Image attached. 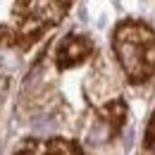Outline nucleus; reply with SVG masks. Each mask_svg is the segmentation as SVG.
I'll return each instance as SVG.
<instances>
[{
    "label": "nucleus",
    "mask_w": 155,
    "mask_h": 155,
    "mask_svg": "<svg viewBox=\"0 0 155 155\" xmlns=\"http://www.w3.org/2000/svg\"><path fill=\"white\" fill-rule=\"evenodd\" d=\"M117 62L129 84L141 86L155 77V29L143 21H122L112 36Z\"/></svg>",
    "instance_id": "obj_1"
},
{
    "label": "nucleus",
    "mask_w": 155,
    "mask_h": 155,
    "mask_svg": "<svg viewBox=\"0 0 155 155\" xmlns=\"http://www.w3.org/2000/svg\"><path fill=\"white\" fill-rule=\"evenodd\" d=\"M143 150L148 155H155V112L150 115L146 124V134H143Z\"/></svg>",
    "instance_id": "obj_4"
},
{
    "label": "nucleus",
    "mask_w": 155,
    "mask_h": 155,
    "mask_svg": "<svg viewBox=\"0 0 155 155\" xmlns=\"http://www.w3.org/2000/svg\"><path fill=\"white\" fill-rule=\"evenodd\" d=\"M17 155H84L81 148L72 141H48V143H26Z\"/></svg>",
    "instance_id": "obj_3"
},
{
    "label": "nucleus",
    "mask_w": 155,
    "mask_h": 155,
    "mask_svg": "<svg viewBox=\"0 0 155 155\" xmlns=\"http://www.w3.org/2000/svg\"><path fill=\"white\" fill-rule=\"evenodd\" d=\"M91 53H93V43L86 38V36L69 34L67 38L60 43L55 62H58L60 69H67V67H74V64H81L84 60H88Z\"/></svg>",
    "instance_id": "obj_2"
}]
</instances>
